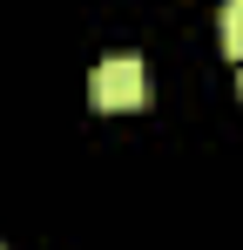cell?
I'll return each mask as SVG.
<instances>
[{"instance_id":"cell-2","label":"cell","mask_w":243,"mask_h":250,"mask_svg":"<svg viewBox=\"0 0 243 250\" xmlns=\"http://www.w3.org/2000/svg\"><path fill=\"white\" fill-rule=\"evenodd\" d=\"M216 41L230 61H243V0H223V14H216Z\"/></svg>"},{"instance_id":"cell-3","label":"cell","mask_w":243,"mask_h":250,"mask_svg":"<svg viewBox=\"0 0 243 250\" xmlns=\"http://www.w3.org/2000/svg\"><path fill=\"white\" fill-rule=\"evenodd\" d=\"M237 88H243V75H237Z\"/></svg>"},{"instance_id":"cell-1","label":"cell","mask_w":243,"mask_h":250,"mask_svg":"<svg viewBox=\"0 0 243 250\" xmlns=\"http://www.w3.org/2000/svg\"><path fill=\"white\" fill-rule=\"evenodd\" d=\"M88 102H95L101 115H128V108H142V102H149V68H142L135 54L101 61L95 82H88Z\"/></svg>"}]
</instances>
